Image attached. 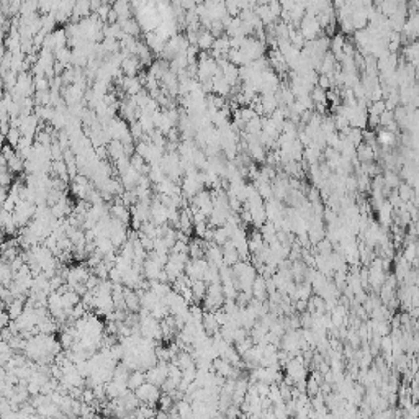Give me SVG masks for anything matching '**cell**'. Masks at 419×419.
Here are the masks:
<instances>
[{"label":"cell","mask_w":419,"mask_h":419,"mask_svg":"<svg viewBox=\"0 0 419 419\" xmlns=\"http://www.w3.org/2000/svg\"><path fill=\"white\" fill-rule=\"evenodd\" d=\"M300 33L303 35V38L306 41H314L319 38V33L323 31L321 28L319 21L316 17H310V15H305V18L300 23Z\"/></svg>","instance_id":"1"},{"label":"cell","mask_w":419,"mask_h":419,"mask_svg":"<svg viewBox=\"0 0 419 419\" xmlns=\"http://www.w3.org/2000/svg\"><path fill=\"white\" fill-rule=\"evenodd\" d=\"M160 388H157L156 385L153 383H144L143 386H139V388L134 391L138 396V400L143 403V405H151V406H156V405H159V400H160Z\"/></svg>","instance_id":"2"},{"label":"cell","mask_w":419,"mask_h":419,"mask_svg":"<svg viewBox=\"0 0 419 419\" xmlns=\"http://www.w3.org/2000/svg\"><path fill=\"white\" fill-rule=\"evenodd\" d=\"M169 364L170 362H157V365L149 368L146 372L148 383H153L157 386V388H160V386L165 383V380L169 378Z\"/></svg>","instance_id":"3"},{"label":"cell","mask_w":419,"mask_h":419,"mask_svg":"<svg viewBox=\"0 0 419 419\" xmlns=\"http://www.w3.org/2000/svg\"><path fill=\"white\" fill-rule=\"evenodd\" d=\"M208 267H210V262L207 259H190L189 264L185 267V275L189 277L192 282L203 280Z\"/></svg>","instance_id":"4"},{"label":"cell","mask_w":419,"mask_h":419,"mask_svg":"<svg viewBox=\"0 0 419 419\" xmlns=\"http://www.w3.org/2000/svg\"><path fill=\"white\" fill-rule=\"evenodd\" d=\"M143 69V62L136 56L126 57L121 64V72L125 77H136V74Z\"/></svg>","instance_id":"5"},{"label":"cell","mask_w":419,"mask_h":419,"mask_svg":"<svg viewBox=\"0 0 419 419\" xmlns=\"http://www.w3.org/2000/svg\"><path fill=\"white\" fill-rule=\"evenodd\" d=\"M252 297L257 302H265L268 298V290H267V278L264 275H257L254 285H252Z\"/></svg>","instance_id":"6"},{"label":"cell","mask_w":419,"mask_h":419,"mask_svg":"<svg viewBox=\"0 0 419 419\" xmlns=\"http://www.w3.org/2000/svg\"><path fill=\"white\" fill-rule=\"evenodd\" d=\"M164 270V267L157 264V262H154L151 261L148 257L146 262H144V267H143V275L146 280H159V275H160V272Z\"/></svg>","instance_id":"7"},{"label":"cell","mask_w":419,"mask_h":419,"mask_svg":"<svg viewBox=\"0 0 419 419\" xmlns=\"http://www.w3.org/2000/svg\"><path fill=\"white\" fill-rule=\"evenodd\" d=\"M125 302H126V308L130 313H138L141 310V298L136 290L125 287Z\"/></svg>","instance_id":"8"},{"label":"cell","mask_w":419,"mask_h":419,"mask_svg":"<svg viewBox=\"0 0 419 419\" xmlns=\"http://www.w3.org/2000/svg\"><path fill=\"white\" fill-rule=\"evenodd\" d=\"M202 326H203V329H205V332L210 337H213L214 334H218V332L221 331V326H219L216 318H214V313H205V314H203Z\"/></svg>","instance_id":"9"},{"label":"cell","mask_w":419,"mask_h":419,"mask_svg":"<svg viewBox=\"0 0 419 419\" xmlns=\"http://www.w3.org/2000/svg\"><path fill=\"white\" fill-rule=\"evenodd\" d=\"M375 157H377V153H375V149L372 146H368V144L362 143L361 146L357 148V160L361 164L373 162Z\"/></svg>","instance_id":"10"},{"label":"cell","mask_w":419,"mask_h":419,"mask_svg":"<svg viewBox=\"0 0 419 419\" xmlns=\"http://www.w3.org/2000/svg\"><path fill=\"white\" fill-rule=\"evenodd\" d=\"M118 23H120V26H121V30H123V33L125 35H130V36H134V38H136V36H139L141 35V26H139V23H138V20L136 18H128V20H120L118 21Z\"/></svg>","instance_id":"11"},{"label":"cell","mask_w":419,"mask_h":419,"mask_svg":"<svg viewBox=\"0 0 419 419\" xmlns=\"http://www.w3.org/2000/svg\"><path fill=\"white\" fill-rule=\"evenodd\" d=\"M403 56L408 64H416L419 61V41H408V45L403 50Z\"/></svg>","instance_id":"12"},{"label":"cell","mask_w":419,"mask_h":419,"mask_svg":"<svg viewBox=\"0 0 419 419\" xmlns=\"http://www.w3.org/2000/svg\"><path fill=\"white\" fill-rule=\"evenodd\" d=\"M106 148H108V154H110V157L115 160V162H118V160H121V159H125L126 157V153H125V144H123L121 141H118V139H113L110 144H106ZM130 159V157H128Z\"/></svg>","instance_id":"13"},{"label":"cell","mask_w":419,"mask_h":419,"mask_svg":"<svg viewBox=\"0 0 419 419\" xmlns=\"http://www.w3.org/2000/svg\"><path fill=\"white\" fill-rule=\"evenodd\" d=\"M192 293H193V305H200L205 300L208 293V285L203 280H197L192 283Z\"/></svg>","instance_id":"14"},{"label":"cell","mask_w":419,"mask_h":419,"mask_svg":"<svg viewBox=\"0 0 419 419\" xmlns=\"http://www.w3.org/2000/svg\"><path fill=\"white\" fill-rule=\"evenodd\" d=\"M214 36L210 33V31L207 30H200V33H198V48H200V51L203 52H208V51H211V48L214 45Z\"/></svg>","instance_id":"15"},{"label":"cell","mask_w":419,"mask_h":419,"mask_svg":"<svg viewBox=\"0 0 419 419\" xmlns=\"http://www.w3.org/2000/svg\"><path fill=\"white\" fill-rule=\"evenodd\" d=\"M146 383V372H141V370H134L131 372L130 378H128V388L131 391H136L139 386H143Z\"/></svg>","instance_id":"16"},{"label":"cell","mask_w":419,"mask_h":419,"mask_svg":"<svg viewBox=\"0 0 419 419\" xmlns=\"http://www.w3.org/2000/svg\"><path fill=\"white\" fill-rule=\"evenodd\" d=\"M148 282H149V290H153V292L157 295L160 300H164L172 292L169 283H164V282H159V280H148Z\"/></svg>","instance_id":"17"},{"label":"cell","mask_w":419,"mask_h":419,"mask_svg":"<svg viewBox=\"0 0 419 419\" xmlns=\"http://www.w3.org/2000/svg\"><path fill=\"white\" fill-rule=\"evenodd\" d=\"M111 7H113V10L118 13V18L120 20H128V18H131V3H128V2H115V3H111Z\"/></svg>","instance_id":"18"},{"label":"cell","mask_w":419,"mask_h":419,"mask_svg":"<svg viewBox=\"0 0 419 419\" xmlns=\"http://www.w3.org/2000/svg\"><path fill=\"white\" fill-rule=\"evenodd\" d=\"M377 143L381 144V146L388 148L391 144L395 143V133H391L388 130H385V128H381V130L377 131Z\"/></svg>","instance_id":"19"},{"label":"cell","mask_w":419,"mask_h":419,"mask_svg":"<svg viewBox=\"0 0 419 419\" xmlns=\"http://www.w3.org/2000/svg\"><path fill=\"white\" fill-rule=\"evenodd\" d=\"M383 180H385V187L388 190H391V189L398 190V187L401 185V180H400L398 174H395L393 170H386L385 175H383Z\"/></svg>","instance_id":"20"},{"label":"cell","mask_w":419,"mask_h":419,"mask_svg":"<svg viewBox=\"0 0 419 419\" xmlns=\"http://www.w3.org/2000/svg\"><path fill=\"white\" fill-rule=\"evenodd\" d=\"M396 192H398L400 198L405 203L411 202L413 198H415V189H413L410 184H406V182H401V185L398 187V190H396Z\"/></svg>","instance_id":"21"},{"label":"cell","mask_w":419,"mask_h":419,"mask_svg":"<svg viewBox=\"0 0 419 419\" xmlns=\"http://www.w3.org/2000/svg\"><path fill=\"white\" fill-rule=\"evenodd\" d=\"M310 95H311V99H313V102H314V106L316 105H327V92L321 89V87H318V85H316V87L311 90Z\"/></svg>","instance_id":"22"},{"label":"cell","mask_w":419,"mask_h":419,"mask_svg":"<svg viewBox=\"0 0 419 419\" xmlns=\"http://www.w3.org/2000/svg\"><path fill=\"white\" fill-rule=\"evenodd\" d=\"M229 241V231L226 229V226L223 228H216L214 229V238H213V243H216L218 246H223L226 244Z\"/></svg>","instance_id":"23"},{"label":"cell","mask_w":419,"mask_h":419,"mask_svg":"<svg viewBox=\"0 0 419 419\" xmlns=\"http://www.w3.org/2000/svg\"><path fill=\"white\" fill-rule=\"evenodd\" d=\"M306 393H308L311 398L318 396L321 393V383L314 377H310L306 380Z\"/></svg>","instance_id":"24"},{"label":"cell","mask_w":419,"mask_h":419,"mask_svg":"<svg viewBox=\"0 0 419 419\" xmlns=\"http://www.w3.org/2000/svg\"><path fill=\"white\" fill-rule=\"evenodd\" d=\"M5 139H7L8 144H12V146L17 149L20 139H21V131L18 130V128H12V130H10V133L7 134V138H5Z\"/></svg>","instance_id":"25"},{"label":"cell","mask_w":419,"mask_h":419,"mask_svg":"<svg viewBox=\"0 0 419 419\" xmlns=\"http://www.w3.org/2000/svg\"><path fill=\"white\" fill-rule=\"evenodd\" d=\"M395 121V111H390V110H385L383 113L380 116V126L381 128H386L388 125Z\"/></svg>","instance_id":"26"},{"label":"cell","mask_w":419,"mask_h":419,"mask_svg":"<svg viewBox=\"0 0 419 419\" xmlns=\"http://www.w3.org/2000/svg\"><path fill=\"white\" fill-rule=\"evenodd\" d=\"M318 87H321L323 90H331L332 89V77H327L323 76V74H319V79H318Z\"/></svg>","instance_id":"27"},{"label":"cell","mask_w":419,"mask_h":419,"mask_svg":"<svg viewBox=\"0 0 419 419\" xmlns=\"http://www.w3.org/2000/svg\"><path fill=\"white\" fill-rule=\"evenodd\" d=\"M268 8H270V12L273 15V18H278L282 15V3H278V2H268Z\"/></svg>","instance_id":"28"}]
</instances>
